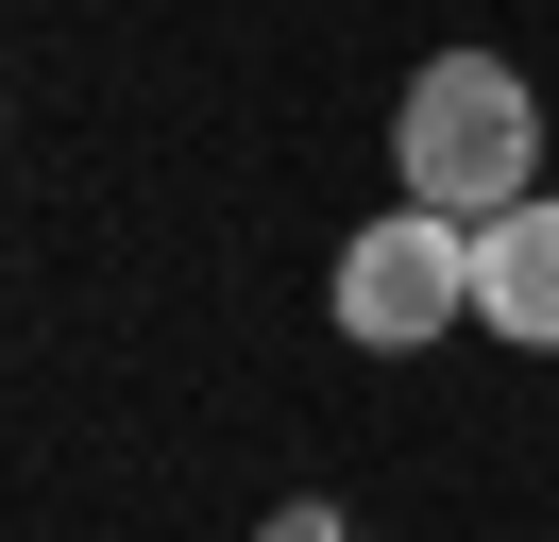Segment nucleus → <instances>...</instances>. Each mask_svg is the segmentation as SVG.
Returning a JSON list of instances; mask_svg holds the SVG:
<instances>
[{"label": "nucleus", "instance_id": "f257e3e1", "mask_svg": "<svg viewBox=\"0 0 559 542\" xmlns=\"http://www.w3.org/2000/svg\"><path fill=\"white\" fill-rule=\"evenodd\" d=\"M390 169H407V203H441V221H509V203H543V102H525L509 51H441L407 85V119H390Z\"/></svg>", "mask_w": 559, "mask_h": 542}, {"label": "nucleus", "instance_id": "f03ea898", "mask_svg": "<svg viewBox=\"0 0 559 542\" xmlns=\"http://www.w3.org/2000/svg\"><path fill=\"white\" fill-rule=\"evenodd\" d=\"M340 339H373V356H424L441 322H475V221H441V203H390V221L340 237Z\"/></svg>", "mask_w": 559, "mask_h": 542}, {"label": "nucleus", "instance_id": "7ed1b4c3", "mask_svg": "<svg viewBox=\"0 0 559 542\" xmlns=\"http://www.w3.org/2000/svg\"><path fill=\"white\" fill-rule=\"evenodd\" d=\"M475 322L509 339V356H559V187L475 237Z\"/></svg>", "mask_w": 559, "mask_h": 542}, {"label": "nucleus", "instance_id": "20e7f679", "mask_svg": "<svg viewBox=\"0 0 559 542\" xmlns=\"http://www.w3.org/2000/svg\"><path fill=\"white\" fill-rule=\"evenodd\" d=\"M254 542H356V526H340V508H322V492H288V508H272V526H254Z\"/></svg>", "mask_w": 559, "mask_h": 542}]
</instances>
